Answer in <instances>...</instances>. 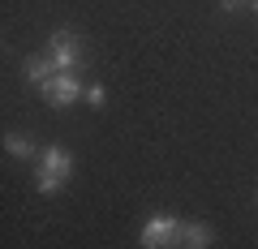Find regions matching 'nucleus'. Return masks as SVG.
I'll list each match as a JSON object with an SVG mask.
<instances>
[{"label":"nucleus","mask_w":258,"mask_h":249,"mask_svg":"<svg viewBox=\"0 0 258 249\" xmlns=\"http://www.w3.org/2000/svg\"><path fill=\"white\" fill-rule=\"evenodd\" d=\"M86 103H91V108H103V99H108V91H103V86H86V95H82Z\"/></svg>","instance_id":"6e6552de"},{"label":"nucleus","mask_w":258,"mask_h":249,"mask_svg":"<svg viewBox=\"0 0 258 249\" xmlns=\"http://www.w3.org/2000/svg\"><path fill=\"white\" fill-rule=\"evenodd\" d=\"M39 95H43V103H52V108H69V103H78L86 95V86L78 82V73H52L39 86Z\"/></svg>","instance_id":"20e7f679"},{"label":"nucleus","mask_w":258,"mask_h":249,"mask_svg":"<svg viewBox=\"0 0 258 249\" xmlns=\"http://www.w3.org/2000/svg\"><path fill=\"white\" fill-rule=\"evenodd\" d=\"M215 240V232L207 228L203 219H189V223H181V232H176V249H207Z\"/></svg>","instance_id":"39448f33"},{"label":"nucleus","mask_w":258,"mask_h":249,"mask_svg":"<svg viewBox=\"0 0 258 249\" xmlns=\"http://www.w3.org/2000/svg\"><path fill=\"white\" fill-rule=\"evenodd\" d=\"M254 13H258V0H254Z\"/></svg>","instance_id":"9d476101"},{"label":"nucleus","mask_w":258,"mask_h":249,"mask_svg":"<svg viewBox=\"0 0 258 249\" xmlns=\"http://www.w3.org/2000/svg\"><path fill=\"white\" fill-rule=\"evenodd\" d=\"M245 5H249V0H220V9H224V13H241Z\"/></svg>","instance_id":"1a4fd4ad"},{"label":"nucleus","mask_w":258,"mask_h":249,"mask_svg":"<svg viewBox=\"0 0 258 249\" xmlns=\"http://www.w3.org/2000/svg\"><path fill=\"white\" fill-rule=\"evenodd\" d=\"M176 232H181V219L159 211V215H151V219L142 223L138 240H142V249H176Z\"/></svg>","instance_id":"7ed1b4c3"},{"label":"nucleus","mask_w":258,"mask_h":249,"mask_svg":"<svg viewBox=\"0 0 258 249\" xmlns=\"http://www.w3.org/2000/svg\"><path fill=\"white\" fill-rule=\"evenodd\" d=\"M22 73H26L30 86H43L47 77L56 73V65H52V56H47V52H39V56H26V60H22Z\"/></svg>","instance_id":"423d86ee"},{"label":"nucleus","mask_w":258,"mask_h":249,"mask_svg":"<svg viewBox=\"0 0 258 249\" xmlns=\"http://www.w3.org/2000/svg\"><path fill=\"white\" fill-rule=\"evenodd\" d=\"M43 163H39V194H60L64 181L74 176V155L64 146H43Z\"/></svg>","instance_id":"f257e3e1"},{"label":"nucleus","mask_w":258,"mask_h":249,"mask_svg":"<svg viewBox=\"0 0 258 249\" xmlns=\"http://www.w3.org/2000/svg\"><path fill=\"white\" fill-rule=\"evenodd\" d=\"M5 155H13V159H39V150H35V142L22 138V133H5Z\"/></svg>","instance_id":"0eeeda50"},{"label":"nucleus","mask_w":258,"mask_h":249,"mask_svg":"<svg viewBox=\"0 0 258 249\" xmlns=\"http://www.w3.org/2000/svg\"><path fill=\"white\" fill-rule=\"evenodd\" d=\"M47 56H52L56 73H78V69L86 65V47H82V39H78L74 30H56V35L47 39Z\"/></svg>","instance_id":"f03ea898"}]
</instances>
